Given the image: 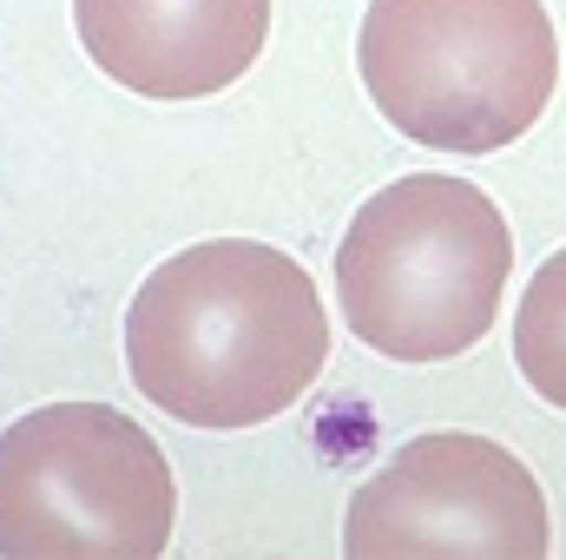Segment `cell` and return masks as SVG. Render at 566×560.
I'll return each mask as SVG.
<instances>
[{"mask_svg": "<svg viewBox=\"0 0 566 560\" xmlns=\"http://www.w3.org/2000/svg\"><path fill=\"white\" fill-rule=\"evenodd\" d=\"M329 363L310 271L258 238H205L126 303V370L151 409L191 428H258L296 409Z\"/></svg>", "mask_w": 566, "mask_h": 560, "instance_id": "cell-1", "label": "cell"}, {"mask_svg": "<svg viewBox=\"0 0 566 560\" xmlns=\"http://www.w3.org/2000/svg\"><path fill=\"white\" fill-rule=\"evenodd\" d=\"M514 265L501 205L448 172L382 185L336 245V310L349 336L389 363H448L474 350Z\"/></svg>", "mask_w": 566, "mask_h": 560, "instance_id": "cell-2", "label": "cell"}, {"mask_svg": "<svg viewBox=\"0 0 566 560\" xmlns=\"http://www.w3.org/2000/svg\"><path fill=\"white\" fill-rule=\"evenodd\" d=\"M356 73L402 139L488 158L554 106L560 33L547 0H369Z\"/></svg>", "mask_w": 566, "mask_h": 560, "instance_id": "cell-3", "label": "cell"}, {"mask_svg": "<svg viewBox=\"0 0 566 560\" xmlns=\"http://www.w3.org/2000/svg\"><path fill=\"white\" fill-rule=\"evenodd\" d=\"M178 475L133 416L46 403L0 435V560H158Z\"/></svg>", "mask_w": 566, "mask_h": 560, "instance_id": "cell-4", "label": "cell"}, {"mask_svg": "<svg viewBox=\"0 0 566 560\" xmlns=\"http://www.w3.org/2000/svg\"><path fill=\"white\" fill-rule=\"evenodd\" d=\"M349 560H541L554 515L534 468L468 428L402 442L343 515Z\"/></svg>", "mask_w": 566, "mask_h": 560, "instance_id": "cell-5", "label": "cell"}, {"mask_svg": "<svg viewBox=\"0 0 566 560\" xmlns=\"http://www.w3.org/2000/svg\"><path fill=\"white\" fill-rule=\"evenodd\" d=\"M86 60L139 100L238 86L271 33V0H73Z\"/></svg>", "mask_w": 566, "mask_h": 560, "instance_id": "cell-6", "label": "cell"}, {"mask_svg": "<svg viewBox=\"0 0 566 560\" xmlns=\"http://www.w3.org/2000/svg\"><path fill=\"white\" fill-rule=\"evenodd\" d=\"M514 363L534 383V396H547L566 409V245L534 271L514 310Z\"/></svg>", "mask_w": 566, "mask_h": 560, "instance_id": "cell-7", "label": "cell"}]
</instances>
